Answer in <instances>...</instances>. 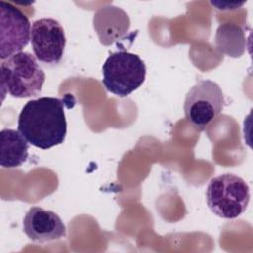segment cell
Instances as JSON below:
<instances>
[{
    "instance_id": "cell-1",
    "label": "cell",
    "mask_w": 253,
    "mask_h": 253,
    "mask_svg": "<svg viewBox=\"0 0 253 253\" xmlns=\"http://www.w3.org/2000/svg\"><path fill=\"white\" fill-rule=\"evenodd\" d=\"M18 130L30 144L41 149L63 143L67 132L63 101L41 97L27 102L19 114Z\"/></svg>"
},
{
    "instance_id": "cell-10",
    "label": "cell",
    "mask_w": 253,
    "mask_h": 253,
    "mask_svg": "<svg viewBox=\"0 0 253 253\" xmlns=\"http://www.w3.org/2000/svg\"><path fill=\"white\" fill-rule=\"evenodd\" d=\"M29 156V142L19 130L3 128L0 132V164L4 168H16Z\"/></svg>"
},
{
    "instance_id": "cell-8",
    "label": "cell",
    "mask_w": 253,
    "mask_h": 253,
    "mask_svg": "<svg viewBox=\"0 0 253 253\" xmlns=\"http://www.w3.org/2000/svg\"><path fill=\"white\" fill-rule=\"evenodd\" d=\"M23 231L29 239L44 243L66 236V227L57 213L40 207H32L23 219Z\"/></svg>"
},
{
    "instance_id": "cell-2",
    "label": "cell",
    "mask_w": 253,
    "mask_h": 253,
    "mask_svg": "<svg viewBox=\"0 0 253 253\" xmlns=\"http://www.w3.org/2000/svg\"><path fill=\"white\" fill-rule=\"evenodd\" d=\"M1 87L15 98L38 96L45 81L44 71L30 52L21 51L1 63Z\"/></svg>"
},
{
    "instance_id": "cell-3",
    "label": "cell",
    "mask_w": 253,
    "mask_h": 253,
    "mask_svg": "<svg viewBox=\"0 0 253 253\" xmlns=\"http://www.w3.org/2000/svg\"><path fill=\"white\" fill-rule=\"evenodd\" d=\"M206 199L208 207L214 214L233 219L246 211L250 201V190L241 177L225 173L209 182Z\"/></svg>"
},
{
    "instance_id": "cell-4",
    "label": "cell",
    "mask_w": 253,
    "mask_h": 253,
    "mask_svg": "<svg viewBox=\"0 0 253 253\" xmlns=\"http://www.w3.org/2000/svg\"><path fill=\"white\" fill-rule=\"evenodd\" d=\"M102 73V83L107 91L123 98L143 84L146 66L137 54L122 50L108 56L103 64Z\"/></svg>"
},
{
    "instance_id": "cell-7",
    "label": "cell",
    "mask_w": 253,
    "mask_h": 253,
    "mask_svg": "<svg viewBox=\"0 0 253 253\" xmlns=\"http://www.w3.org/2000/svg\"><path fill=\"white\" fill-rule=\"evenodd\" d=\"M31 43L34 54L40 62L56 65L64 53L66 44L64 30L54 19H39L31 27Z\"/></svg>"
},
{
    "instance_id": "cell-9",
    "label": "cell",
    "mask_w": 253,
    "mask_h": 253,
    "mask_svg": "<svg viewBox=\"0 0 253 253\" xmlns=\"http://www.w3.org/2000/svg\"><path fill=\"white\" fill-rule=\"evenodd\" d=\"M93 24L101 43L109 46L126 36L130 20L123 9L107 5L98 9L94 14Z\"/></svg>"
},
{
    "instance_id": "cell-6",
    "label": "cell",
    "mask_w": 253,
    "mask_h": 253,
    "mask_svg": "<svg viewBox=\"0 0 253 253\" xmlns=\"http://www.w3.org/2000/svg\"><path fill=\"white\" fill-rule=\"evenodd\" d=\"M31 40V24L11 3L0 1V58L5 60L22 51Z\"/></svg>"
},
{
    "instance_id": "cell-5",
    "label": "cell",
    "mask_w": 253,
    "mask_h": 253,
    "mask_svg": "<svg viewBox=\"0 0 253 253\" xmlns=\"http://www.w3.org/2000/svg\"><path fill=\"white\" fill-rule=\"evenodd\" d=\"M224 96L220 86L211 80H200L187 93L184 113L188 122L203 130L223 110Z\"/></svg>"
}]
</instances>
